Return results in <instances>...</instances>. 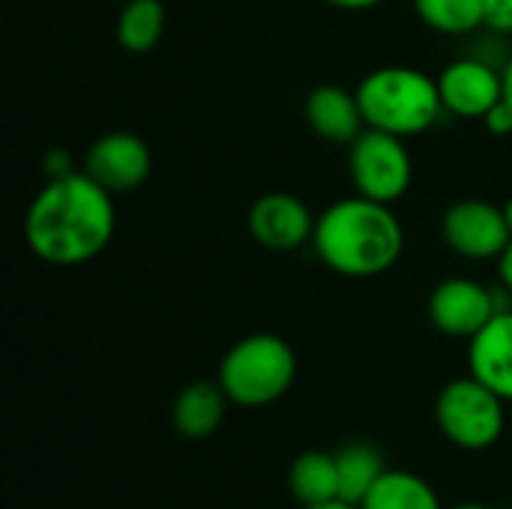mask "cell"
Segmentation results:
<instances>
[{
	"instance_id": "1",
	"label": "cell",
	"mask_w": 512,
	"mask_h": 509,
	"mask_svg": "<svg viewBox=\"0 0 512 509\" xmlns=\"http://www.w3.org/2000/svg\"><path fill=\"white\" fill-rule=\"evenodd\" d=\"M114 231V195L81 168L45 180L24 213V243L48 267H81L99 258Z\"/></svg>"
},
{
	"instance_id": "2",
	"label": "cell",
	"mask_w": 512,
	"mask_h": 509,
	"mask_svg": "<svg viewBox=\"0 0 512 509\" xmlns=\"http://www.w3.org/2000/svg\"><path fill=\"white\" fill-rule=\"evenodd\" d=\"M312 249L336 276L375 279L399 264L405 252V228L393 213V204L348 195L318 213Z\"/></svg>"
},
{
	"instance_id": "3",
	"label": "cell",
	"mask_w": 512,
	"mask_h": 509,
	"mask_svg": "<svg viewBox=\"0 0 512 509\" xmlns=\"http://www.w3.org/2000/svg\"><path fill=\"white\" fill-rule=\"evenodd\" d=\"M354 93L366 129H381L399 138L429 132L444 114L438 78L417 66H378L360 78Z\"/></svg>"
},
{
	"instance_id": "4",
	"label": "cell",
	"mask_w": 512,
	"mask_h": 509,
	"mask_svg": "<svg viewBox=\"0 0 512 509\" xmlns=\"http://www.w3.org/2000/svg\"><path fill=\"white\" fill-rule=\"evenodd\" d=\"M297 378V354L276 333H252L234 342L216 372L219 387L237 408H267L279 402Z\"/></svg>"
},
{
	"instance_id": "5",
	"label": "cell",
	"mask_w": 512,
	"mask_h": 509,
	"mask_svg": "<svg viewBox=\"0 0 512 509\" xmlns=\"http://www.w3.org/2000/svg\"><path fill=\"white\" fill-rule=\"evenodd\" d=\"M435 420L453 447L465 453H483L504 438L507 402L474 375H465L444 384L435 399Z\"/></svg>"
},
{
	"instance_id": "6",
	"label": "cell",
	"mask_w": 512,
	"mask_h": 509,
	"mask_svg": "<svg viewBox=\"0 0 512 509\" xmlns=\"http://www.w3.org/2000/svg\"><path fill=\"white\" fill-rule=\"evenodd\" d=\"M348 174L357 195L396 204L414 183V159L405 138L381 129H363L348 144Z\"/></svg>"
},
{
	"instance_id": "7",
	"label": "cell",
	"mask_w": 512,
	"mask_h": 509,
	"mask_svg": "<svg viewBox=\"0 0 512 509\" xmlns=\"http://www.w3.org/2000/svg\"><path fill=\"white\" fill-rule=\"evenodd\" d=\"M441 237L447 249L465 261H498L510 246L512 231L501 204L462 198L441 216Z\"/></svg>"
},
{
	"instance_id": "8",
	"label": "cell",
	"mask_w": 512,
	"mask_h": 509,
	"mask_svg": "<svg viewBox=\"0 0 512 509\" xmlns=\"http://www.w3.org/2000/svg\"><path fill=\"white\" fill-rule=\"evenodd\" d=\"M426 312L438 333L450 339H474L501 312V303L495 288L468 276H450L432 288Z\"/></svg>"
},
{
	"instance_id": "9",
	"label": "cell",
	"mask_w": 512,
	"mask_h": 509,
	"mask_svg": "<svg viewBox=\"0 0 512 509\" xmlns=\"http://www.w3.org/2000/svg\"><path fill=\"white\" fill-rule=\"evenodd\" d=\"M81 171L90 174L102 189H108L117 198L147 183L153 171V153L141 135L114 129V132L99 135L87 147L81 159Z\"/></svg>"
},
{
	"instance_id": "10",
	"label": "cell",
	"mask_w": 512,
	"mask_h": 509,
	"mask_svg": "<svg viewBox=\"0 0 512 509\" xmlns=\"http://www.w3.org/2000/svg\"><path fill=\"white\" fill-rule=\"evenodd\" d=\"M435 78H438L444 114L462 120H483L504 99L501 69L480 57H459L447 63Z\"/></svg>"
},
{
	"instance_id": "11",
	"label": "cell",
	"mask_w": 512,
	"mask_h": 509,
	"mask_svg": "<svg viewBox=\"0 0 512 509\" xmlns=\"http://www.w3.org/2000/svg\"><path fill=\"white\" fill-rule=\"evenodd\" d=\"M315 219L300 195L264 192L249 207V234L267 252H297L312 243Z\"/></svg>"
},
{
	"instance_id": "12",
	"label": "cell",
	"mask_w": 512,
	"mask_h": 509,
	"mask_svg": "<svg viewBox=\"0 0 512 509\" xmlns=\"http://www.w3.org/2000/svg\"><path fill=\"white\" fill-rule=\"evenodd\" d=\"M468 375L512 402V309H501L474 339H468Z\"/></svg>"
},
{
	"instance_id": "13",
	"label": "cell",
	"mask_w": 512,
	"mask_h": 509,
	"mask_svg": "<svg viewBox=\"0 0 512 509\" xmlns=\"http://www.w3.org/2000/svg\"><path fill=\"white\" fill-rule=\"evenodd\" d=\"M303 117H306L309 129L327 144L348 147L366 129L357 93L345 90L339 84H318L315 90H309V96L303 102Z\"/></svg>"
},
{
	"instance_id": "14",
	"label": "cell",
	"mask_w": 512,
	"mask_h": 509,
	"mask_svg": "<svg viewBox=\"0 0 512 509\" xmlns=\"http://www.w3.org/2000/svg\"><path fill=\"white\" fill-rule=\"evenodd\" d=\"M228 405L231 402L225 390L219 387V381H192L177 393L171 405V423L177 435L189 441H201V438H210L222 426Z\"/></svg>"
},
{
	"instance_id": "15",
	"label": "cell",
	"mask_w": 512,
	"mask_h": 509,
	"mask_svg": "<svg viewBox=\"0 0 512 509\" xmlns=\"http://www.w3.org/2000/svg\"><path fill=\"white\" fill-rule=\"evenodd\" d=\"M288 489L300 507L342 501L339 498V468L336 453L324 450H306L300 453L288 468Z\"/></svg>"
},
{
	"instance_id": "16",
	"label": "cell",
	"mask_w": 512,
	"mask_h": 509,
	"mask_svg": "<svg viewBox=\"0 0 512 509\" xmlns=\"http://www.w3.org/2000/svg\"><path fill=\"white\" fill-rule=\"evenodd\" d=\"M360 509H444L435 486L405 468H387L357 504Z\"/></svg>"
},
{
	"instance_id": "17",
	"label": "cell",
	"mask_w": 512,
	"mask_h": 509,
	"mask_svg": "<svg viewBox=\"0 0 512 509\" xmlns=\"http://www.w3.org/2000/svg\"><path fill=\"white\" fill-rule=\"evenodd\" d=\"M165 21H168V12L162 0H126L117 15L114 36L123 51L147 54L159 45L165 33Z\"/></svg>"
},
{
	"instance_id": "18",
	"label": "cell",
	"mask_w": 512,
	"mask_h": 509,
	"mask_svg": "<svg viewBox=\"0 0 512 509\" xmlns=\"http://www.w3.org/2000/svg\"><path fill=\"white\" fill-rule=\"evenodd\" d=\"M336 468H339V498L348 504H360L366 492L381 480L387 471L384 456L378 447L354 441L336 450Z\"/></svg>"
},
{
	"instance_id": "19",
	"label": "cell",
	"mask_w": 512,
	"mask_h": 509,
	"mask_svg": "<svg viewBox=\"0 0 512 509\" xmlns=\"http://www.w3.org/2000/svg\"><path fill=\"white\" fill-rule=\"evenodd\" d=\"M417 18L444 36H471L483 24V0H414Z\"/></svg>"
},
{
	"instance_id": "20",
	"label": "cell",
	"mask_w": 512,
	"mask_h": 509,
	"mask_svg": "<svg viewBox=\"0 0 512 509\" xmlns=\"http://www.w3.org/2000/svg\"><path fill=\"white\" fill-rule=\"evenodd\" d=\"M483 24L498 36H512V0H483Z\"/></svg>"
},
{
	"instance_id": "21",
	"label": "cell",
	"mask_w": 512,
	"mask_h": 509,
	"mask_svg": "<svg viewBox=\"0 0 512 509\" xmlns=\"http://www.w3.org/2000/svg\"><path fill=\"white\" fill-rule=\"evenodd\" d=\"M42 171H45V180H54V177H66L78 168H75V159L69 156V150L54 147L42 156Z\"/></svg>"
},
{
	"instance_id": "22",
	"label": "cell",
	"mask_w": 512,
	"mask_h": 509,
	"mask_svg": "<svg viewBox=\"0 0 512 509\" xmlns=\"http://www.w3.org/2000/svg\"><path fill=\"white\" fill-rule=\"evenodd\" d=\"M483 123H486V129H489L492 135H512V108L501 99V102L483 117Z\"/></svg>"
},
{
	"instance_id": "23",
	"label": "cell",
	"mask_w": 512,
	"mask_h": 509,
	"mask_svg": "<svg viewBox=\"0 0 512 509\" xmlns=\"http://www.w3.org/2000/svg\"><path fill=\"white\" fill-rule=\"evenodd\" d=\"M498 276H501V285H504L507 297H512V240L510 246L504 249V255L498 258Z\"/></svg>"
},
{
	"instance_id": "24",
	"label": "cell",
	"mask_w": 512,
	"mask_h": 509,
	"mask_svg": "<svg viewBox=\"0 0 512 509\" xmlns=\"http://www.w3.org/2000/svg\"><path fill=\"white\" fill-rule=\"evenodd\" d=\"M324 3H330L333 9H342V12H366V9L381 6L384 0H324Z\"/></svg>"
},
{
	"instance_id": "25",
	"label": "cell",
	"mask_w": 512,
	"mask_h": 509,
	"mask_svg": "<svg viewBox=\"0 0 512 509\" xmlns=\"http://www.w3.org/2000/svg\"><path fill=\"white\" fill-rule=\"evenodd\" d=\"M501 78H504V102L512 108V57L501 66Z\"/></svg>"
},
{
	"instance_id": "26",
	"label": "cell",
	"mask_w": 512,
	"mask_h": 509,
	"mask_svg": "<svg viewBox=\"0 0 512 509\" xmlns=\"http://www.w3.org/2000/svg\"><path fill=\"white\" fill-rule=\"evenodd\" d=\"M300 509H360L357 504H348V501H327V504H312V507Z\"/></svg>"
},
{
	"instance_id": "27",
	"label": "cell",
	"mask_w": 512,
	"mask_h": 509,
	"mask_svg": "<svg viewBox=\"0 0 512 509\" xmlns=\"http://www.w3.org/2000/svg\"><path fill=\"white\" fill-rule=\"evenodd\" d=\"M501 207H504V216H507V225H510V231H512V198H507Z\"/></svg>"
},
{
	"instance_id": "28",
	"label": "cell",
	"mask_w": 512,
	"mask_h": 509,
	"mask_svg": "<svg viewBox=\"0 0 512 509\" xmlns=\"http://www.w3.org/2000/svg\"><path fill=\"white\" fill-rule=\"evenodd\" d=\"M450 509H495V507H489V504H459V507H450Z\"/></svg>"
}]
</instances>
